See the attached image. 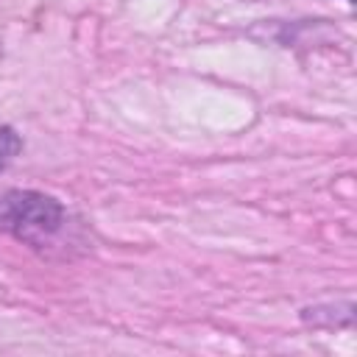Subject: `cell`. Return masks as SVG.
I'll use <instances>...</instances> for the list:
<instances>
[{
	"instance_id": "6da1fadb",
	"label": "cell",
	"mask_w": 357,
	"mask_h": 357,
	"mask_svg": "<svg viewBox=\"0 0 357 357\" xmlns=\"http://www.w3.org/2000/svg\"><path fill=\"white\" fill-rule=\"evenodd\" d=\"M64 223V206L36 190H6L0 195V231L28 243L45 245Z\"/></svg>"
},
{
	"instance_id": "7a4b0ae2",
	"label": "cell",
	"mask_w": 357,
	"mask_h": 357,
	"mask_svg": "<svg viewBox=\"0 0 357 357\" xmlns=\"http://www.w3.org/2000/svg\"><path fill=\"white\" fill-rule=\"evenodd\" d=\"M20 148H22L20 134L8 126H0V170L11 165V159L20 153Z\"/></svg>"
}]
</instances>
